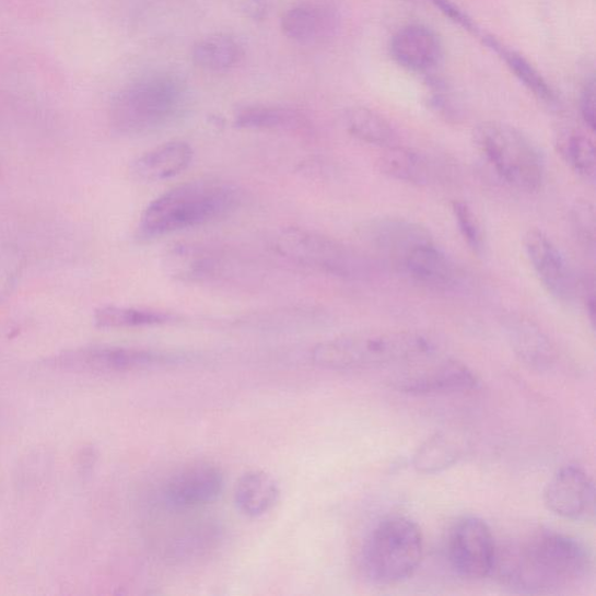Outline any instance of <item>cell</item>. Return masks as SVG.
Wrapping results in <instances>:
<instances>
[{
  "mask_svg": "<svg viewBox=\"0 0 596 596\" xmlns=\"http://www.w3.org/2000/svg\"><path fill=\"white\" fill-rule=\"evenodd\" d=\"M591 569L592 559L582 541L561 533L541 531L504 552L498 551L493 572L512 588L547 593L582 583Z\"/></svg>",
  "mask_w": 596,
  "mask_h": 596,
  "instance_id": "1",
  "label": "cell"
},
{
  "mask_svg": "<svg viewBox=\"0 0 596 596\" xmlns=\"http://www.w3.org/2000/svg\"><path fill=\"white\" fill-rule=\"evenodd\" d=\"M242 191L219 179L192 180L162 194L143 211L139 224L141 238L202 226L236 211Z\"/></svg>",
  "mask_w": 596,
  "mask_h": 596,
  "instance_id": "2",
  "label": "cell"
},
{
  "mask_svg": "<svg viewBox=\"0 0 596 596\" xmlns=\"http://www.w3.org/2000/svg\"><path fill=\"white\" fill-rule=\"evenodd\" d=\"M432 340L419 332H377L342 336L320 342L314 364L336 372L404 366L435 353Z\"/></svg>",
  "mask_w": 596,
  "mask_h": 596,
  "instance_id": "3",
  "label": "cell"
},
{
  "mask_svg": "<svg viewBox=\"0 0 596 596\" xmlns=\"http://www.w3.org/2000/svg\"><path fill=\"white\" fill-rule=\"evenodd\" d=\"M185 105L184 83L174 77L155 75L122 89L112 103L110 120L120 135H148L165 128Z\"/></svg>",
  "mask_w": 596,
  "mask_h": 596,
  "instance_id": "4",
  "label": "cell"
},
{
  "mask_svg": "<svg viewBox=\"0 0 596 596\" xmlns=\"http://www.w3.org/2000/svg\"><path fill=\"white\" fill-rule=\"evenodd\" d=\"M476 149L492 170L515 189L535 192L546 178V160L533 140L509 124L486 121L474 132Z\"/></svg>",
  "mask_w": 596,
  "mask_h": 596,
  "instance_id": "5",
  "label": "cell"
},
{
  "mask_svg": "<svg viewBox=\"0 0 596 596\" xmlns=\"http://www.w3.org/2000/svg\"><path fill=\"white\" fill-rule=\"evenodd\" d=\"M423 548L417 523L405 516L388 517L378 523L366 541L364 570L375 584L402 583L420 566Z\"/></svg>",
  "mask_w": 596,
  "mask_h": 596,
  "instance_id": "6",
  "label": "cell"
},
{
  "mask_svg": "<svg viewBox=\"0 0 596 596\" xmlns=\"http://www.w3.org/2000/svg\"><path fill=\"white\" fill-rule=\"evenodd\" d=\"M274 248L288 261L332 278L359 281L372 274L371 261L364 253L308 229H283Z\"/></svg>",
  "mask_w": 596,
  "mask_h": 596,
  "instance_id": "7",
  "label": "cell"
},
{
  "mask_svg": "<svg viewBox=\"0 0 596 596\" xmlns=\"http://www.w3.org/2000/svg\"><path fill=\"white\" fill-rule=\"evenodd\" d=\"M188 357L175 352L120 348L93 347L71 350L48 360V366L75 373H129L186 363Z\"/></svg>",
  "mask_w": 596,
  "mask_h": 596,
  "instance_id": "8",
  "label": "cell"
},
{
  "mask_svg": "<svg viewBox=\"0 0 596 596\" xmlns=\"http://www.w3.org/2000/svg\"><path fill=\"white\" fill-rule=\"evenodd\" d=\"M451 569L466 581H480L493 573L498 549L492 530L475 516L458 519L449 529L446 545Z\"/></svg>",
  "mask_w": 596,
  "mask_h": 596,
  "instance_id": "9",
  "label": "cell"
},
{
  "mask_svg": "<svg viewBox=\"0 0 596 596\" xmlns=\"http://www.w3.org/2000/svg\"><path fill=\"white\" fill-rule=\"evenodd\" d=\"M390 383L395 389L412 395L469 392L480 385L475 372L460 361L437 360L433 354L404 365Z\"/></svg>",
  "mask_w": 596,
  "mask_h": 596,
  "instance_id": "10",
  "label": "cell"
},
{
  "mask_svg": "<svg viewBox=\"0 0 596 596\" xmlns=\"http://www.w3.org/2000/svg\"><path fill=\"white\" fill-rule=\"evenodd\" d=\"M523 246L546 291L558 301H573L577 292L573 269L548 234L539 229H530L523 238Z\"/></svg>",
  "mask_w": 596,
  "mask_h": 596,
  "instance_id": "11",
  "label": "cell"
},
{
  "mask_svg": "<svg viewBox=\"0 0 596 596\" xmlns=\"http://www.w3.org/2000/svg\"><path fill=\"white\" fill-rule=\"evenodd\" d=\"M225 490L222 468L211 461H194L177 469L165 487V499L174 509L201 507L219 500Z\"/></svg>",
  "mask_w": 596,
  "mask_h": 596,
  "instance_id": "12",
  "label": "cell"
},
{
  "mask_svg": "<svg viewBox=\"0 0 596 596\" xmlns=\"http://www.w3.org/2000/svg\"><path fill=\"white\" fill-rule=\"evenodd\" d=\"M359 237L377 257L395 268L414 247L433 239L421 224L393 217L366 222L360 227Z\"/></svg>",
  "mask_w": 596,
  "mask_h": 596,
  "instance_id": "13",
  "label": "cell"
},
{
  "mask_svg": "<svg viewBox=\"0 0 596 596\" xmlns=\"http://www.w3.org/2000/svg\"><path fill=\"white\" fill-rule=\"evenodd\" d=\"M545 502L557 516L571 521H587L594 515L595 487L585 469L568 465L551 478L546 487Z\"/></svg>",
  "mask_w": 596,
  "mask_h": 596,
  "instance_id": "14",
  "label": "cell"
},
{
  "mask_svg": "<svg viewBox=\"0 0 596 596\" xmlns=\"http://www.w3.org/2000/svg\"><path fill=\"white\" fill-rule=\"evenodd\" d=\"M396 269L431 291L451 292L461 282L460 269L433 239L414 247Z\"/></svg>",
  "mask_w": 596,
  "mask_h": 596,
  "instance_id": "15",
  "label": "cell"
},
{
  "mask_svg": "<svg viewBox=\"0 0 596 596\" xmlns=\"http://www.w3.org/2000/svg\"><path fill=\"white\" fill-rule=\"evenodd\" d=\"M505 338L523 364L531 370H550L557 353L548 335L533 319L518 313L505 314L501 320Z\"/></svg>",
  "mask_w": 596,
  "mask_h": 596,
  "instance_id": "16",
  "label": "cell"
},
{
  "mask_svg": "<svg viewBox=\"0 0 596 596\" xmlns=\"http://www.w3.org/2000/svg\"><path fill=\"white\" fill-rule=\"evenodd\" d=\"M167 266L173 277L192 282L222 281L233 277L238 267L220 249L183 245L170 253Z\"/></svg>",
  "mask_w": 596,
  "mask_h": 596,
  "instance_id": "17",
  "label": "cell"
},
{
  "mask_svg": "<svg viewBox=\"0 0 596 596\" xmlns=\"http://www.w3.org/2000/svg\"><path fill=\"white\" fill-rule=\"evenodd\" d=\"M395 62L412 72L435 69L443 57V46L437 33L423 25H408L397 32L390 42Z\"/></svg>",
  "mask_w": 596,
  "mask_h": 596,
  "instance_id": "18",
  "label": "cell"
},
{
  "mask_svg": "<svg viewBox=\"0 0 596 596\" xmlns=\"http://www.w3.org/2000/svg\"><path fill=\"white\" fill-rule=\"evenodd\" d=\"M338 25V12L325 4H300L289 9L281 17L283 34L300 44H317L330 39Z\"/></svg>",
  "mask_w": 596,
  "mask_h": 596,
  "instance_id": "19",
  "label": "cell"
},
{
  "mask_svg": "<svg viewBox=\"0 0 596 596\" xmlns=\"http://www.w3.org/2000/svg\"><path fill=\"white\" fill-rule=\"evenodd\" d=\"M192 156L194 151L188 142L170 141L136 159L130 172L141 183H160L185 172Z\"/></svg>",
  "mask_w": 596,
  "mask_h": 596,
  "instance_id": "20",
  "label": "cell"
},
{
  "mask_svg": "<svg viewBox=\"0 0 596 596\" xmlns=\"http://www.w3.org/2000/svg\"><path fill=\"white\" fill-rule=\"evenodd\" d=\"M280 496L279 482L273 476L264 471L245 474L234 490V503L237 510L250 518H258L273 511Z\"/></svg>",
  "mask_w": 596,
  "mask_h": 596,
  "instance_id": "21",
  "label": "cell"
},
{
  "mask_svg": "<svg viewBox=\"0 0 596 596\" xmlns=\"http://www.w3.org/2000/svg\"><path fill=\"white\" fill-rule=\"evenodd\" d=\"M376 165L382 174L413 186H428L433 178L429 159L400 144L385 149L384 153L377 157Z\"/></svg>",
  "mask_w": 596,
  "mask_h": 596,
  "instance_id": "22",
  "label": "cell"
},
{
  "mask_svg": "<svg viewBox=\"0 0 596 596\" xmlns=\"http://www.w3.org/2000/svg\"><path fill=\"white\" fill-rule=\"evenodd\" d=\"M237 128L246 130L303 131L308 121L302 115L289 108L267 105L244 107L234 120Z\"/></svg>",
  "mask_w": 596,
  "mask_h": 596,
  "instance_id": "23",
  "label": "cell"
},
{
  "mask_svg": "<svg viewBox=\"0 0 596 596\" xmlns=\"http://www.w3.org/2000/svg\"><path fill=\"white\" fill-rule=\"evenodd\" d=\"M484 44L499 54L500 58L509 66L517 80L539 101L553 104L557 101L556 93L549 82L540 72L521 54L494 38L484 36Z\"/></svg>",
  "mask_w": 596,
  "mask_h": 596,
  "instance_id": "24",
  "label": "cell"
},
{
  "mask_svg": "<svg viewBox=\"0 0 596 596\" xmlns=\"http://www.w3.org/2000/svg\"><path fill=\"white\" fill-rule=\"evenodd\" d=\"M245 57L243 46L229 35H212L198 42L191 51L196 66L210 71H225L238 66Z\"/></svg>",
  "mask_w": 596,
  "mask_h": 596,
  "instance_id": "25",
  "label": "cell"
},
{
  "mask_svg": "<svg viewBox=\"0 0 596 596\" xmlns=\"http://www.w3.org/2000/svg\"><path fill=\"white\" fill-rule=\"evenodd\" d=\"M556 149L565 164L588 183H594L596 175L595 144L591 137L574 130L559 132Z\"/></svg>",
  "mask_w": 596,
  "mask_h": 596,
  "instance_id": "26",
  "label": "cell"
},
{
  "mask_svg": "<svg viewBox=\"0 0 596 596\" xmlns=\"http://www.w3.org/2000/svg\"><path fill=\"white\" fill-rule=\"evenodd\" d=\"M348 132L355 139L373 147L387 149L397 144V137L392 125L371 108L357 106L346 115Z\"/></svg>",
  "mask_w": 596,
  "mask_h": 596,
  "instance_id": "27",
  "label": "cell"
},
{
  "mask_svg": "<svg viewBox=\"0 0 596 596\" xmlns=\"http://www.w3.org/2000/svg\"><path fill=\"white\" fill-rule=\"evenodd\" d=\"M176 318L165 312L110 305L96 312L95 324L101 329H138L160 327Z\"/></svg>",
  "mask_w": 596,
  "mask_h": 596,
  "instance_id": "28",
  "label": "cell"
},
{
  "mask_svg": "<svg viewBox=\"0 0 596 596\" xmlns=\"http://www.w3.org/2000/svg\"><path fill=\"white\" fill-rule=\"evenodd\" d=\"M460 440L448 432H437L430 437L413 457V466L422 474H436L453 466L461 457Z\"/></svg>",
  "mask_w": 596,
  "mask_h": 596,
  "instance_id": "29",
  "label": "cell"
},
{
  "mask_svg": "<svg viewBox=\"0 0 596 596\" xmlns=\"http://www.w3.org/2000/svg\"><path fill=\"white\" fill-rule=\"evenodd\" d=\"M453 213L465 243L475 255L482 256L486 249L484 232L474 209L463 201H455Z\"/></svg>",
  "mask_w": 596,
  "mask_h": 596,
  "instance_id": "30",
  "label": "cell"
},
{
  "mask_svg": "<svg viewBox=\"0 0 596 596\" xmlns=\"http://www.w3.org/2000/svg\"><path fill=\"white\" fill-rule=\"evenodd\" d=\"M572 227L580 243L591 250L595 247V211L591 203L580 201L571 211Z\"/></svg>",
  "mask_w": 596,
  "mask_h": 596,
  "instance_id": "31",
  "label": "cell"
},
{
  "mask_svg": "<svg viewBox=\"0 0 596 596\" xmlns=\"http://www.w3.org/2000/svg\"><path fill=\"white\" fill-rule=\"evenodd\" d=\"M430 2L435 5L444 15H446L448 20L455 22L464 30L472 33L477 32V25L471 20V17H469L467 13L460 10L456 4L449 2V0H430Z\"/></svg>",
  "mask_w": 596,
  "mask_h": 596,
  "instance_id": "32",
  "label": "cell"
},
{
  "mask_svg": "<svg viewBox=\"0 0 596 596\" xmlns=\"http://www.w3.org/2000/svg\"><path fill=\"white\" fill-rule=\"evenodd\" d=\"M581 114L583 120L585 121L587 128L594 132L595 131V84L592 79L588 81L581 95Z\"/></svg>",
  "mask_w": 596,
  "mask_h": 596,
  "instance_id": "33",
  "label": "cell"
},
{
  "mask_svg": "<svg viewBox=\"0 0 596 596\" xmlns=\"http://www.w3.org/2000/svg\"><path fill=\"white\" fill-rule=\"evenodd\" d=\"M234 9L252 21L264 20L267 13L266 0H232Z\"/></svg>",
  "mask_w": 596,
  "mask_h": 596,
  "instance_id": "34",
  "label": "cell"
},
{
  "mask_svg": "<svg viewBox=\"0 0 596 596\" xmlns=\"http://www.w3.org/2000/svg\"><path fill=\"white\" fill-rule=\"evenodd\" d=\"M584 297L586 311L592 324L595 323V287L594 280H587L584 284Z\"/></svg>",
  "mask_w": 596,
  "mask_h": 596,
  "instance_id": "35",
  "label": "cell"
}]
</instances>
